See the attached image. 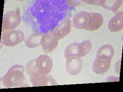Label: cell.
I'll return each mask as SVG.
<instances>
[{
	"mask_svg": "<svg viewBox=\"0 0 123 92\" xmlns=\"http://www.w3.org/2000/svg\"><path fill=\"white\" fill-rule=\"evenodd\" d=\"M115 49L110 44H104L99 47L96 53V57H103L111 59L114 55Z\"/></svg>",
	"mask_w": 123,
	"mask_h": 92,
	"instance_id": "14",
	"label": "cell"
},
{
	"mask_svg": "<svg viewBox=\"0 0 123 92\" xmlns=\"http://www.w3.org/2000/svg\"><path fill=\"white\" fill-rule=\"evenodd\" d=\"M121 59H119L117 61L115 65L114 69L115 71L118 74H120V65Z\"/></svg>",
	"mask_w": 123,
	"mask_h": 92,
	"instance_id": "20",
	"label": "cell"
},
{
	"mask_svg": "<svg viewBox=\"0 0 123 92\" xmlns=\"http://www.w3.org/2000/svg\"><path fill=\"white\" fill-rule=\"evenodd\" d=\"M122 2H123V1L120 0L115 1L113 3L112 5L111 6V7H110L108 10L112 11L113 13H115L119 8L120 7L122 4Z\"/></svg>",
	"mask_w": 123,
	"mask_h": 92,
	"instance_id": "18",
	"label": "cell"
},
{
	"mask_svg": "<svg viewBox=\"0 0 123 92\" xmlns=\"http://www.w3.org/2000/svg\"><path fill=\"white\" fill-rule=\"evenodd\" d=\"M72 22L70 19L65 18L60 22L51 32L59 40L69 34L72 29Z\"/></svg>",
	"mask_w": 123,
	"mask_h": 92,
	"instance_id": "8",
	"label": "cell"
},
{
	"mask_svg": "<svg viewBox=\"0 0 123 92\" xmlns=\"http://www.w3.org/2000/svg\"><path fill=\"white\" fill-rule=\"evenodd\" d=\"M22 20L20 13L17 10L7 12L3 17L2 31L14 30L20 25Z\"/></svg>",
	"mask_w": 123,
	"mask_h": 92,
	"instance_id": "2",
	"label": "cell"
},
{
	"mask_svg": "<svg viewBox=\"0 0 123 92\" xmlns=\"http://www.w3.org/2000/svg\"><path fill=\"white\" fill-rule=\"evenodd\" d=\"M92 48V43L89 40H84L79 43L80 57H83L88 55L91 51Z\"/></svg>",
	"mask_w": 123,
	"mask_h": 92,
	"instance_id": "16",
	"label": "cell"
},
{
	"mask_svg": "<svg viewBox=\"0 0 123 92\" xmlns=\"http://www.w3.org/2000/svg\"><path fill=\"white\" fill-rule=\"evenodd\" d=\"M30 81L34 86H45L49 84V82L52 84L55 83V81L50 75H36L30 77Z\"/></svg>",
	"mask_w": 123,
	"mask_h": 92,
	"instance_id": "12",
	"label": "cell"
},
{
	"mask_svg": "<svg viewBox=\"0 0 123 92\" xmlns=\"http://www.w3.org/2000/svg\"><path fill=\"white\" fill-rule=\"evenodd\" d=\"M64 56L66 60L71 57H80L79 43H72L67 46L64 51Z\"/></svg>",
	"mask_w": 123,
	"mask_h": 92,
	"instance_id": "15",
	"label": "cell"
},
{
	"mask_svg": "<svg viewBox=\"0 0 123 92\" xmlns=\"http://www.w3.org/2000/svg\"><path fill=\"white\" fill-rule=\"evenodd\" d=\"M36 64L38 73L39 75H47L53 68V60L46 54L40 55L37 58Z\"/></svg>",
	"mask_w": 123,
	"mask_h": 92,
	"instance_id": "4",
	"label": "cell"
},
{
	"mask_svg": "<svg viewBox=\"0 0 123 92\" xmlns=\"http://www.w3.org/2000/svg\"><path fill=\"white\" fill-rule=\"evenodd\" d=\"M43 34L38 32H34L27 36L24 40V43L27 48L33 49L41 45Z\"/></svg>",
	"mask_w": 123,
	"mask_h": 92,
	"instance_id": "13",
	"label": "cell"
},
{
	"mask_svg": "<svg viewBox=\"0 0 123 92\" xmlns=\"http://www.w3.org/2000/svg\"><path fill=\"white\" fill-rule=\"evenodd\" d=\"M26 73L29 76L32 77L38 75L36 64V59H32L27 63L25 68Z\"/></svg>",
	"mask_w": 123,
	"mask_h": 92,
	"instance_id": "17",
	"label": "cell"
},
{
	"mask_svg": "<svg viewBox=\"0 0 123 92\" xmlns=\"http://www.w3.org/2000/svg\"><path fill=\"white\" fill-rule=\"evenodd\" d=\"M24 67L22 65L15 64L8 69L2 78L4 85L7 88L19 86L25 80Z\"/></svg>",
	"mask_w": 123,
	"mask_h": 92,
	"instance_id": "1",
	"label": "cell"
},
{
	"mask_svg": "<svg viewBox=\"0 0 123 92\" xmlns=\"http://www.w3.org/2000/svg\"><path fill=\"white\" fill-rule=\"evenodd\" d=\"M90 18V12L81 11L77 13L73 17L72 25L75 29L85 30L88 24Z\"/></svg>",
	"mask_w": 123,
	"mask_h": 92,
	"instance_id": "9",
	"label": "cell"
},
{
	"mask_svg": "<svg viewBox=\"0 0 123 92\" xmlns=\"http://www.w3.org/2000/svg\"><path fill=\"white\" fill-rule=\"evenodd\" d=\"M86 4H88L90 5H95V6H102L103 7L105 4V1L104 0H86L83 1Z\"/></svg>",
	"mask_w": 123,
	"mask_h": 92,
	"instance_id": "19",
	"label": "cell"
},
{
	"mask_svg": "<svg viewBox=\"0 0 123 92\" xmlns=\"http://www.w3.org/2000/svg\"><path fill=\"white\" fill-rule=\"evenodd\" d=\"M108 28L111 32H117L123 28V12H118L111 17L108 23Z\"/></svg>",
	"mask_w": 123,
	"mask_h": 92,
	"instance_id": "11",
	"label": "cell"
},
{
	"mask_svg": "<svg viewBox=\"0 0 123 92\" xmlns=\"http://www.w3.org/2000/svg\"><path fill=\"white\" fill-rule=\"evenodd\" d=\"M111 61L106 58L96 56L92 64V71L97 75H104L109 69Z\"/></svg>",
	"mask_w": 123,
	"mask_h": 92,
	"instance_id": "7",
	"label": "cell"
},
{
	"mask_svg": "<svg viewBox=\"0 0 123 92\" xmlns=\"http://www.w3.org/2000/svg\"><path fill=\"white\" fill-rule=\"evenodd\" d=\"M104 18L99 13L90 12V18L85 30L92 32L100 29L104 23Z\"/></svg>",
	"mask_w": 123,
	"mask_h": 92,
	"instance_id": "10",
	"label": "cell"
},
{
	"mask_svg": "<svg viewBox=\"0 0 123 92\" xmlns=\"http://www.w3.org/2000/svg\"><path fill=\"white\" fill-rule=\"evenodd\" d=\"M112 78H113L111 79L109 77V78H107L106 80H107V81H109L110 80H110V81H111V80H113V81H114V80H117V77H116V76H112Z\"/></svg>",
	"mask_w": 123,
	"mask_h": 92,
	"instance_id": "21",
	"label": "cell"
},
{
	"mask_svg": "<svg viewBox=\"0 0 123 92\" xmlns=\"http://www.w3.org/2000/svg\"><path fill=\"white\" fill-rule=\"evenodd\" d=\"M83 63L81 58L72 57L67 59L65 68L67 72L70 76H77L82 69Z\"/></svg>",
	"mask_w": 123,
	"mask_h": 92,
	"instance_id": "5",
	"label": "cell"
},
{
	"mask_svg": "<svg viewBox=\"0 0 123 92\" xmlns=\"http://www.w3.org/2000/svg\"><path fill=\"white\" fill-rule=\"evenodd\" d=\"M25 35L22 31L12 30L3 32L1 36V41L7 46H14L24 41Z\"/></svg>",
	"mask_w": 123,
	"mask_h": 92,
	"instance_id": "3",
	"label": "cell"
},
{
	"mask_svg": "<svg viewBox=\"0 0 123 92\" xmlns=\"http://www.w3.org/2000/svg\"><path fill=\"white\" fill-rule=\"evenodd\" d=\"M59 40L52 32L43 34L41 41L42 48L44 53H50L56 49Z\"/></svg>",
	"mask_w": 123,
	"mask_h": 92,
	"instance_id": "6",
	"label": "cell"
}]
</instances>
